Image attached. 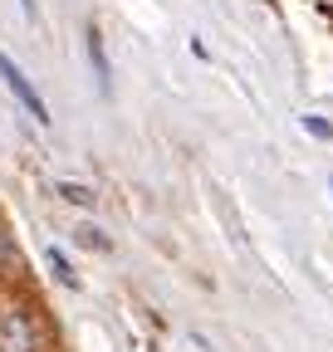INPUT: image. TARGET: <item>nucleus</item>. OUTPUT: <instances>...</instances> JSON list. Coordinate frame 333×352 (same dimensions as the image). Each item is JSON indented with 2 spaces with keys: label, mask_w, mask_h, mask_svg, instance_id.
Masks as SVG:
<instances>
[{
  "label": "nucleus",
  "mask_w": 333,
  "mask_h": 352,
  "mask_svg": "<svg viewBox=\"0 0 333 352\" xmlns=\"http://www.w3.org/2000/svg\"><path fill=\"white\" fill-rule=\"evenodd\" d=\"M0 78H6V88H10L15 98H20V108H25V113H30L39 127H50V108H45V98L34 94V83L25 78V69H20V64H15L6 50H0Z\"/></svg>",
  "instance_id": "1"
},
{
  "label": "nucleus",
  "mask_w": 333,
  "mask_h": 352,
  "mask_svg": "<svg viewBox=\"0 0 333 352\" xmlns=\"http://www.w3.org/2000/svg\"><path fill=\"white\" fill-rule=\"evenodd\" d=\"M34 347H39V338H34L30 314L6 308V314H0V352H34Z\"/></svg>",
  "instance_id": "2"
},
{
  "label": "nucleus",
  "mask_w": 333,
  "mask_h": 352,
  "mask_svg": "<svg viewBox=\"0 0 333 352\" xmlns=\"http://www.w3.org/2000/svg\"><path fill=\"white\" fill-rule=\"evenodd\" d=\"M89 59H94V74H98V88L108 94V59H103V39L98 30H89Z\"/></svg>",
  "instance_id": "3"
},
{
  "label": "nucleus",
  "mask_w": 333,
  "mask_h": 352,
  "mask_svg": "<svg viewBox=\"0 0 333 352\" xmlns=\"http://www.w3.org/2000/svg\"><path fill=\"white\" fill-rule=\"evenodd\" d=\"M54 191H59L69 206H94V201H98L94 186H78V182H54Z\"/></svg>",
  "instance_id": "4"
},
{
  "label": "nucleus",
  "mask_w": 333,
  "mask_h": 352,
  "mask_svg": "<svg viewBox=\"0 0 333 352\" xmlns=\"http://www.w3.org/2000/svg\"><path fill=\"white\" fill-rule=\"evenodd\" d=\"M45 259H50V270H54V279H59V284H64V289H78V274H74V270H69V259H64V254H59V250H50V254H45Z\"/></svg>",
  "instance_id": "5"
},
{
  "label": "nucleus",
  "mask_w": 333,
  "mask_h": 352,
  "mask_svg": "<svg viewBox=\"0 0 333 352\" xmlns=\"http://www.w3.org/2000/svg\"><path fill=\"white\" fill-rule=\"evenodd\" d=\"M299 122H304V132H314L319 142H333V122H323V118H314V113H304Z\"/></svg>",
  "instance_id": "6"
},
{
  "label": "nucleus",
  "mask_w": 333,
  "mask_h": 352,
  "mask_svg": "<svg viewBox=\"0 0 333 352\" xmlns=\"http://www.w3.org/2000/svg\"><path fill=\"white\" fill-rule=\"evenodd\" d=\"M78 245H83V250H108V240H103L94 226H83V230H78Z\"/></svg>",
  "instance_id": "7"
},
{
  "label": "nucleus",
  "mask_w": 333,
  "mask_h": 352,
  "mask_svg": "<svg viewBox=\"0 0 333 352\" xmlns=\"http://www.w3.org/2000/svg\"><path fill=\"white\" fill-rule=\"evenodd\" d=\"M20 10H25V15H34V0H20Z\"/></svg>",
  "instance_id": "8"
},
{
  "label": "nucleus",
  "mask_w": 333,
  "mask_h": 352,
  "mask_svg": "<svg viewBox=\"0 0 333 352\" xmlns=\"http://www.w3.org/2000/svg\"><path fill=\"white\" fill-rule=\"evenodd\" d=\"M328 186H333V182H328Z\"/></svg>",
  "instance_id": "9"
}]
</instances>
